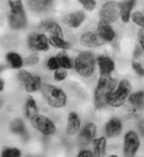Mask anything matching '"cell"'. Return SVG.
Wrapping results in <instances>:
<instances>
[{
	"instance_id": "74e56055",
	"label": "cell",
	"mask_w": 144,
	"mask_h": 157,
	"mask_svg": "<svg viewBox=\"0 0 144 157\" xmlns=\"http://www.w3.org/2000/svg\"><path fill=\"white\" fill-rule=\"evenodd\" d=\"M4 86H5V82H4V80H3V78H0V92H3Z\"/></svg>"
},
{
	"instance_id": "836d02e7",
	"label": "cell",
	"mask_w": 144,
	"mask_h": 157,
	"mask_svg": "<svg viewBox=\"0 0 144 157\" xmlns=\"http://www.w3.org/2000/svg\"><path fill=\"white\" fill-rule=\"evenodd\" d=\"M132 68L134 70V72L139 75L140 77H144V68L141 66L140 63H138V62H133L132 63Z\"/></svg>"
},
{
	"instance_id": "7402d4cb",
	"label": "cell",
	"mask_w": 144,
	"mask_h": 157,
	"mask_svg": "<svg viewBox=\"0 0 144 157\" xmlns=\"http://www.w3.org/2000/svg\"><path fill=\"white\" fill-rule=\"evenodd\" d=\"M93 147L96 156H104L106 151V137L100 136L93 140Z\"/></svg>"
},
{
	"instance_id": "44dd1931",
	"label": "cell",
	"mask_w": 144,
	"mask_h": 157,
	"mask_svg": "<svg viewBox=\"0 0 144 157\" xmlns=\"http://www.w3.org/2000/svg\"><path fill=\"white\" fill-rule=\"evenodd\" d=\"M24 113H25V117L29 119L38 114V106H37L36 101L32 97L27 98L25 107H24Z\"/></svg>"
},
{
	"instance_id": "5b68a950",
	"label": "cell",
	"mask_w": 144,
	"mask_h": 157,
	"mask_svg": "<svg viewBox=\"0 0 144 157\" xmlns=\"http://www.w3.org/2000/svg\"><path fill=\"white\" fill-rule=\"evenodd\" d=\"M131 90H132V86L128 80L124 78V80L120 81L115 90L109 94L108 98V105L112 107H120L125 104V101L130 96Z\"/></svg>"
},
{
	"instance_id": "603a6c76",
	"label": "cell",
	"mask_w": 144,
	"mask_h": 157,
	"mask_svg": "<svg viewBox=\"0 0 144 157\" xmlns=\"http://www.w3.org/2000/svg\"><path fill=\"white\" fill-rule=\"evenodd\" d=\"M6 60L8 63L10 64V66L13 69H21L22 66L24 65V61L21 58V56L18 53L15 52H9L6 54Z\"/></svg>"
},
{
	"instance_id": "52a82bcc",
	"label": "cell",
	"mask_w": 144,
	"mask_h": 157,
	"mask_svg": "<svg viewBox=\"0 0 144 157\" xmlns=\"http://www.w3.org/2000/svg\"><path fill=\"white\" fill-rule=\"evenodd\" d=\"M100 20L106 23H114L120 17V4L117 1H108L100 7Z\"/></svg>"
},
{
	"instance_id": "f35d334b",
	"label": "cell",
	"mask_w": 144,
	"mask_h": 157,
	"mask_svg": "<svg viewBox=\"0 0 144 157\" xmlns=\"http://www.w3.org/2000/svg\"><path fill=\"white\" fill-rule=\"evenodd\" d=\"M143 14H144V12H143Z\"/></svg>"
},
{
	"instance_id": "9c48e42d",
	"label": "cell",
	"mask_w": 144,
	"mask_h": 157,
	"mask_svg": "<svg viewBox=\"0 0 144 157\" xmlns=\"http://www.w3.org/2000/svg\"><path fill=\"white\" fill-rule=\"evenodd\" d=\"M140 147V139L133 130L127 131L123 140V154L126 157H132L137 153Z\"/></svg>"
},
{
	"instance_id": "4fadbf2b",
	"label": "cell",
	"mask_w": 144,
	"mask_h": 157,
	"mask_svg": "<svg viewBox=\"0 0 144 157\" xmlns=\"http://www.w3.org/2000/svg\"><path fill=\"white\" fill-rule=\"evenodd\" d=\"M122 131V122L117 117H112L104 125V132L108 137H116Z\"/></svg>"
},
{
	"instance_id": "e0dca14e",
	"label": "cell",
	"mask_w": 144,
	"mask_h": 157,
	"mask_svg": "<svg viewBox=\"0 0 144 157\" xmlns=\"http://www.w3.org/2000/svg\"><path fill=\"white\" fill-rule=\"evenodd\" d=\"M85 19V14L84 11H77L74 13H70L64 17V22L66 25L71 28L80 27Z\"/></svg>"
},
{
	"instance_id": "6da1fadb",
	"label": "cell",
	"mask_w": 144,
	"mask_h": 157,
	"mask_svg": "<svg viewBox=\"0 0 144 157\" xmlns=\"http://www.w3.org/2000/svg\"><path fill=\"white\" fill-rule=\"evenodd\" d=\"M117 82L109 76H100L98 78L97 89L94 90V106L100 109L108 105V98L116 88Z\"/></svg>"
},
{
	"instance_id": "ac0fdd59",
	"label": "cell",
	"mask_w": 144,
	"mask_h": 157,
	"mask_svg": "<svg viewBox=\"0 0 144 157\" xmlns=\"http://www.w3.org/2000/svg\"><path fill=\"white\" fill-rule=\"evenodd\" d=\"M120 4V18L123 23H128L131 18V11H132L136 1L134 0H126V1L119 2Z\"/></svg>"
},
{
	"instance_id": "d4e9b609",
	"label": "cell",
	"mask_w": 144,
	"mask_h": 157,
	"mask_svg": "<svg viewBox=\"0 0 144 157\" xmlns=\"http://www.w3.org/2000/svg\"><path fill=\"white\" fill-rule=\"evenodd\" d=\"M57 59L59 61L61 68L69 70V69H73L74 68V63L73 61L70 59L69 56L67 55L66 51H61L57 54Z\"/></svg>"
},
{
	"instance_id": "2e32d148",
	"label": "cell",
	"mask_w": 144,
	"mask_h": 157,
	"mask_svg": "<svg viewBox=\"0 0 144 157\" xmlns=\"http://www.w3.org/2000/svg\"><path fill=\"white\" fill-rule=\"evenodd\" d=\"M81 129V119L76 113H70L68 117V123L67 128H66V133L69 136L76 135Z\"/></svg>"
},
{
	"instance_id": "7a4b0ae2",
	"label": "cell",
	"mask_w": 144,
	"mask_h": 157,
	"mask_svg": "<svg viewBox=\"0 0 144 157\" xmlns=\"http://www.w3.org/2000/svg\"><path fill=\"white\" fill-rule=\"evenodd\" d=\"M41 92H42L47 104L54 109H61L67 105V94L63 90L54 85L44 84L41 89Z\"/></svg>"
},
{
	"instance_id": "8d00e7d4",
	"label": "cell",
	"mask_w": 144,
	"mask_h": 157,
	"mask_svg": "<svg viewBox=\"0 0 144 157\" xmlns=\"http://www.w3.org/2000/svg\"><path fill=\"white\" fill-rule=\"evenodd\" d=\"M142 48L141 47H136V49H135V52H134V57L135 58H138L139 56L141 55V53H142Z\"/></svg>"
},
{
	"instance_id": "30bf717a",
	"label": "cell",
	"mask_w": 144,
	"mask_h": 157,
	"mask_svg": "<svg viewBox=\"0 0 144 157\" xmlns=\"http://www.w3.org/2000/svg\"><path fill=\"white\" fill-rule=\"evenodd\" d=\"M29 48L33 51H48L50 43L48 37L42 33H32L28 38Z\"/></svg>"
},
{
	"instance_id": "9a60e30c",
	"label": "cell",
	"mask_w": 144,
	"mask_h": 157,
	"mask_svg": "<svg viewBox=\"0 0 144 157\" xmlns=\"http://www.w3.org/2000/svg\"><path fill=\"white\" fill-rule=\"evenodd\" d=\"M97 63L100 68V76H109L114 71V62L108 57L100 56L97 58Z\"/></svg>"
},
{
	"instance_id": "e575fe53",
	"label": "cell",
	"mask_w": 144,
	"mask_h": 157,
	"mask_svg": "<svg viewBox=\"0 0 144 157\" xmlns=\"http://www.w3.org/2000/svg\"><path fill=\"white\" fill-rule=\"evenodd\" d=\"M93 157L96 156L94 155V152H92L90 150L88 149H84V150H81L79 153H78V157Z\"/></svg>"
},
{
	"instance_id": "484cf974",
	"label": "cell",
	"mask_w": 144,
	"mask_h": 157,
	"mask_svg": "<svg viewBox=\"0 0 144 157\" xmlns=\"http://www.w3.org/2000/svg\"><path fill=\"white\" fill-rule=\"evenodd\" d=\"M10 129L12 132H14V133L19 134L21 136H25L27 134L25 124H24L23 121H21V119H19V118L14 119V121L11 122Z\"/></svg>"
},
{
	"instance_id": "d6a6232c",
	"label": "cell",
	"mask_w": 144,
	"mask_h": 157,
	"mask_svg": "<svg viewBox=\"0 0 144 157\" xmlns=\"http://www.w3.org/2000/svg\"><path fill=\"white\" fill-rule=\"evenodd\" d=\"M80 3L86 11H93L97 6V2L94 0H81Z\"/></svg>"
},
{
	"instance_id": "7c38bea8",
	"label": "cell",
	"mask_w": 144,
	"mask_h": 157,
	"mask_svg": "<svg viewBox=\"0 0 144 157\" xmlns=\"http://www.w3.org/2000/svg\"><path fill=\"white\" fill-rule=\"evenodd\" d=\"M97 34L104 41V42H112L115 39V32L113 28L110 26V24L100 21L97 24Z\"/></svg>"
},
{
	"instance_id": "d6986e66",
	"label": "cell",
	"mask_w": 144,
	"mask_h": 157,
	"mask_svg": "<svg viewBox=\"0 0 144 157\" xmlns=\"http://www.w3.org/2000/svg\"><path fill=\"white\" fill-rule=\"evenodd\" d=\"M97 134V125L93 122L85 123V125L83 127L81 131V137L85 140V142L89 143L96 138Z\"/></svg>"
},
{
	"instance_id": "8fae6325",
	"label": "cell",
	"mask_w": 144,
	"mask_h": 157,
	"mask_svg": "<svg viewBox=\"0 0 144 157\" xmlns=\"http://www.w3.org/2000/svg\"><path fill=\"white\" fill-rule=\"evenodd\" d=\"M80 42L83 46L89 47V48L100 47V46H101V45L104 44V41L102 40L100 37L97 34V33L89 32V31L84 33V34L81 36Z\"/></svg>"
},
{
	"instance_id": "8992f818",
	"label": "cell",
	"mask_w": 144,
	"mask_h": 157,
	"mask_svg": "<svg viewBox=\"0 0 144 157\" xmlns=\"http://www.w3.org/2000/svg\"><path fill=\"white\" fill-rule=\"evenodd\" d=\"M18 80L23 84L24 88L28 93H35L41 90L43 86V82L40 76L32 75L31 73L25 70H21L17 74Z\"/></svg>"
},
{
	"instance_id": "4316f807",
	"label": "cell",
	"mask_w": 144,
	"mask_h": 157,
	"mask_svg": "<svg viewBox=\"0 0 144 157\" xmlns=\"http://www.w3.org/2000/svg\"><path fill=\"white\" fill-rule=\"evenodd\" d=\"M29 7L34 11H43L48 9L52 4L51 1H46V0H33V1H29Z\"/></svg>"
},
{
	"instance_id": "1f68e13d",
	"label": "cell",
	"mask_w": 144,
	"mask_h": 157,
	"mask_svg": "<svg viewBox=\"0 0 144 157\" xmlns=\"http://www.w3.org/2000/svg\"><path fill=\"white\" fill-rule=\"evenodd\" d=\"M47 67L49 68V70L51 71H57L61 68L59 61H58L57 57H51L50 59L48 60L47 62Z\"/></svg>"
},
{
	"instance_id": "f1b7e54d",
	"label": "cell",
	"mask_w": 144,
	"mask_h": 157,
	"mask_svg": "<svg viewBox=\"0 0 144 157\" xmlns=\"http://www.w3.org/2000/svg\"><path fill=\"white\" fill-rule=\"evenodd\" d=\"M131 19H132V21L140 28H144V14H143V12H141V11L133 12V13L131 14Z\"/></svg>"
},
{
	"instance_id": "ba28073f",
	"label": "cell",
	"mask_w": 144,
	"mask_h": 157,
	"mask_svg": "<svg viewBox=\"0 0 144 157\" xmlns=\"http://www.w3.org/2000/svg\"><path fill=\"white\" fill-rule=\"evenodd\" d=\"M31 124L39 132L46 136H51L56 133L57 128L54 124V122L49 117H45L43 114H37L31 119Z\"/></svg>"
},
{
	"instance_id": "3957f363",
	"label": "cell",
	"mask_w": 144,
	"mask_h": 157,
	"mask_svg": "<svg viewBox=\"0 0 144 157\" xmlns=\"http://www.w3.org/2000/svg\"><path fill=\"white\" fill-rule=\"evenodd\" d=\"M96 58L89 51L81 52L74 61V68L80 76L89 78L93 75L96 68Z\"/></svg>"
},
{
	"instance_id": "d590c367",
	"label": "cell",
	"mask_w": 144,
	"mask_h": 157,
	"mask_svg": "<svg viewBox=\"0 0 144 157\" xmlns=\"http://www.w3.org/2000/svg\"><path fill=\"white\" fill-rule=\"evenodd\" d=\"M138 41L140 44V47L144 51V28H140V30L138 31Z\"/></svg>"
},
{
	"instance_id": "ffe728a7",
	"label": "cell",
	"mask_w": 144,
	"mask_h": 157,
	"mask_svg": "<svg viewBox=\"0 0 144 157\" xmlns=\"http://www.w3.org/2000/svg\"><path fill=\"white\" fill-rule=\"evenodd\" d=\"M128 102L130 106L142 110L144 109V92L139 90V92L130 94L128 97Z\"/></svg>"
},
{
	"instance_id": "5bb4252c",
	"label": "cell",
	"mask_w": 144,
	"mask_h": 157,
	"mask_svg": "<svg viewBox=\"0 0 144 157\" xmlns=\"http://www.w3.org/2000/svg\"><path fill=\"white\" fill-rule=\"evenodd\" d=\"M39 27L41 30L48 32L49 34H50V36L64 38V34H63V31H62L61 26L55 21H53V20H44V21L40 23Z\"/></svg>"
},
{
	"instance_id": "cb8c5ba5",
	"label": "cell",
	"mask_w": 144,
	"mask_h": 157,
	"mask_svg": "<svg viewBox=\"0 0 144 157\" xmlns=\"http://www.w3.org/2000/svg\"><path fill=\"white\" fill-rule=\"evenodd\" d=\"M49 43H50L51 46L55 47L57 49H61V50H63V51L69 50V49L71 48L70 43H68L67 41H65L64 38H60V37L50 36V38H49Z\"/></svg>"
},
{
	"instance_id": "83f0119b",
	"label": "cell",
	"mask_w": 144,
	"mask_h": 157,
	"mask_svg": "<svg viewBox=\"0 0 144 157\" xmlns=\"http://www.w3.org/2000/svg\"><path fill=\"white\" fill-rule=\"evenodd\" d=\"M2 157H20L21 151L16 147H5L1 153Z\"/></svg>"
},
{
	"instance_id": "277c9868",
	"label": "cell",
	"mask_w": 144,
	"mask_h": 157,
	"mask_svg": "<svg viewBox=\"0 0 144 157\" xmlns=\"http://www.w3.org/2000/svg\"><path fill=\"white\" fill-rule=\"evenodd\" d=\"M8 4L10 7L8 19H9L11 28L16 29V30L24 28L27 24V18L25 11L23 9L22 1L21 0H10Z\"/></svg>"
},
{
	"instance_id": "4dcf8cb0",
	"label": "cell",
	"mask_w": 144,
	"mask_h": 157,
	"mask_svg": "<svg viewBox=\"0 0 144 157\" xmlns=\"http://www.w3.org/2000/svg\"><path fill=\"white\" fill-rule=\"evenodd\" d=\"M68 77V72L66 71V69H59L55 71L54 73V78L56 82H63Z\"/></svg>"
},
{
	"instance_id": "f546056e",
	"label": "cell",
	"mask_w": 144,
	"mask_h": 157,
	"mask_svg": "<svg viewBox=\"0 0 144 157\" xmlns=\"http://www.w3.org/2000/svg\"><path fill=\"white\" fill-rule=\"evenodd\" d=\"M39 60H40V57L38 55V53L34 52L26 58L25 61H24V64H25V66H30L31 67V66H35L38 64Z\"/></svg>"
}]
</instances>
